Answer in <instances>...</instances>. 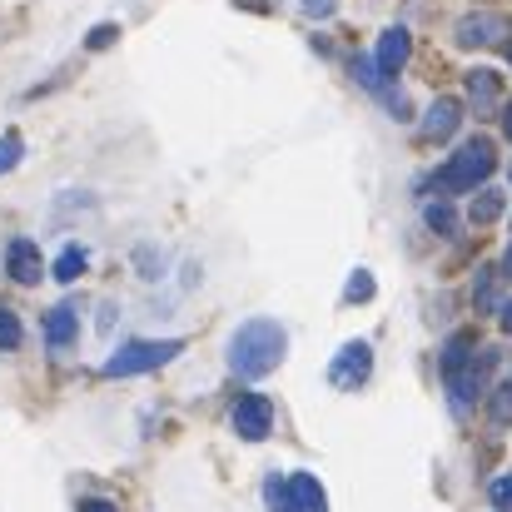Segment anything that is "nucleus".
I'll return each mask as SVG.
<instances>
[{"instance_id":"obj_1","label":"nucleus","mask_w":512,"mask_h":512,"mask_svg":"<svg viewBox=\"0 0 512 512\" xmlns=\"http://www.w3.org/2000/svg\"><path fill=\"white\" fill-rule=\"evenodd\" d=\"M284 353H289V334H284L279 319H244L229 334V353L224 358H229V373L234 378L259 383V378H269L284 363Z\"/></svg>"},{"instance_id":"obj_21","label":"nucleus","mask_w":512,"mask_h":512,"mask_svg":"<svg viewBox=\"0 0 512 512\" xmlns=\"http://www.w3.org/2000/svg\"><path fill=\"white\" fill-rule=\"evenodd\" d=\"M25 343V329H20V319L10 314V309H0V353H15Z\"/></svg>"},{"instance_id":"obj_28","label":"nucleus","mask_w":512,"mask_h":512,"mask_svg":"<svg viewBox=\"0 0 512 512\" xmlns=\"http://www.w3.org/2000/svg\"><path fill=\"white\" fill-rule=\"evenodd\" d=\"M498 319H503V329H508V334H512V299H508V304H503V309H498Z\"/></svg>"},{"instance_id":"obj_5","label":"nucleus","mask_w":512,"mask_h":512,"mask_svg":"<svg viewBox=\"0 0 512 512\" xmlns=\"http://www.w3.org/2000/svg\"><path fill=\"white\" fill-rule=\"evenodd\" d=\"M229 423H234V433H239L244 443H264V438L274 433V403H269L264 393H244V398L234 403Z\"/></svg>"},{"instance_id":"obj_2","label":"nucleus","mask_w":512,"mask_h":512,"mask_svg":"<svg viewBox=\"0 0 512 512\" xmlns=\"http://www.w3.org/2000/svg\"><path fill=\"white\" fill-rule=\"evenodd\" d=\"M184 353V339H130L120 343L110 358H105V378H135V373H155Z\"/></svg>"},{"instance_id":"obj_6","label":"nucleus","mask_w":512,"mask_h":512,"mask_svg":"<svg viewBox=\"0 0 512 512\" xmlns=\"http://www.w3.org/2000/svg\"><path fill=\"white\" fill-rule=\"evenodd\" d=\"M368 373H373V348L363 339H348L334 353V363H329V383L334 388H358V383H368Z\"/></svg>"},{"instance_id":"obj_4","label":"nucleus","mask_w":512,"mask_h":512,"mask_svg":"<svg viewBox=\"0 0 512 512\" xmlns=\"http://www.w3.org/2000/svg\"><path fill=\"white\" fill-rule=\"evenodd\" d=\"M488 363H493V348H478L468 363H458L453 373H443V383H448V398H453V408L458 413H468L478 398H483V383H488Z\"/></svg>"},{"instance_id":"obj_20","label":"nucleus","mask_w":512,"mask_h":512,"mask_svg":"<svg viewBox=\"0 0 512 512\" xmlns=\"http://www.w3.org/2000/svg\"><path fill=\"white\" fill-rule=\"evenodd\" d=\"M473 304H478V314L498 309V294H493V269H478V279H473Z\"/></svg>"},{"instance_id":"obj_12","label":"nucleus","mask_w":512,"mask_h":512,"mask_svg":"<svg viewBox=\"0 0 512 512\" xmlns=\"http://www.w3.org/2000/svg\"><path fill=\"white\" fill-rule=\"evenodd\" d=\"M80 334V314H75V304H55L50 314H45V343H50V353H65L70 343Z\"/></svg>"},{"instance_id":"obj_8","label":"nucleus","mask_w":512,"mask_h":512,"mask_svg":"<svg viewBox=\"0 0 512 512\" xmlns=\"http://www.w3.org/2000/svg\"><path fill=\"white\" fill-rule=\"evenodd\" d=\"M408 50H413V35H408L403 25H388V30L378 35V50H373L378 75H383V80H398V70L408 65Z\"/></svg>"},{"instance_id":"obj_26","label":"nucleus","mask_w":512,"mask_h":512,"mask_svg":"<svg viewBox=\"0 0 512 512\" xmlns=\"http://www.w3.org/2000/svg\"><path fill=\"white\" fill-rule=\"evenodd\" d=\"M304 15H314V20H329V15H334V0H304Z\"/></svg>"},{"instance_id":"obj_11","label":"nucleus","mask_w":512,"mask_h":512,"mask_svg":"<svg viewBox=\"0 0 512 512\" xmlns=\"http://www.w3.org/2000/svg\"><path fill=\"white\" fill-rule=\"evenodd\" d=\"M503 35H508V20H503L498 10H478V15H463V20H458V40H463L468 50H473V45L483 50V45H493V40H503Z\"/></svg>"},{"instance_id":"obj_25","label":"nucleus","mask_w":512,"mask_h":512,"mask_svg":"<svg viewBox=\"0 0 512 512\" xmlns=\"http://www.w3.org/2000/svg\"><path fill=\"white\" fill-rule=\"evenodd\" d=\"M115 40H120V30H115V25H100V30H90V35H85V45H90V50H105V45H115Z\"/></svg>"},{"instance_id":"obj_27","label":"nucleus","mask_w":512,"mask_h":512,"mask_svg":"<svg viewBox=\"0 0 512 512\" xmlns=\"http://www.w3.org/2000/svg\"><path fill=\"white\" fill-rule=\"evenodd\" d=\"M75 512H120V508H115V503H105V498H85Z\"/></svg>"},{"instance_id":"obj_23","label":"nucleus","mask_w":512,"mask_h":512,"mask_svg":"<svg viewBox=\"0 0 512 512\" xmlns=\"http://www.w3.org/2000/svg\"><path fill=\"white\" fill-rule=\"evenodd\" d=\"M488 503L498 512H512V468L508 473H498L493 483H488Z\"/></svg>"},{"instance_id":"obj_24","label":"nucleus","mask_w":512,"mask_h":512,"mask_svg":"<svg viewBox=\"0 0 512 512\" xmlns=\"http://www.w3.org/2000/svg\"><path fill=\"white\" fill-rule=\"evenodd\" d=\"M493 423H498V428H508L512 423V383L493 393Z\"/></svg>"},{"instance_id":"obj_29","label":"nucleus","mask_w":512,"mask_h":512,"mask_svg":"<svg viewBox=\"0 0 512 512\" xmlns=\"http://www.w3.org/2000/svg\"><path fill=\"white\" fill-rule=\"evenodd\" d=\"M503 135L512 140V100H508V110H503Z\"/></svg>"},{"instance_id":"obj_7","label":"nucleus","mask_w":512,"mask_h":512,"mask_svg":"<svg viewBox=\"0 0 512 512\" xmlns=\"http://www.w3.org/2000/svg\"><path fill=\"white\" fill-rule=\"evenodd\" d=\"M348 70H353V80H358V85H363V90H368V95H373V100L388 110V115H398V120L408 115L403 95H393V80H383V75H378V65H373L368 55H353V65H348Z\"/></svg>"},{"instance_id":"obj_10","label":"nucleus","mask_w":512,"mask_h":512,"mask_svg":"<svg viewBox=\"0 0 512 512\" xmlns=\"http://www.w3.org/2000/svg\"><path fill=\"white\" fill-rule=\"evenodd\" d=\"M5 274L15 279V284H40L45 279V259H40V249L30 244V239H10L5 244Z\"/></svg>"},{"instance_id":"obj_14","label":"nucleus","mask_w":512,"mask_h":512,"mask_svg":"<svg viewBox=\"0 0 512 512\" xmlns=\"http://www.w3.org/2000/svg\"><path fill=\"white\" fill-rule=\"evenodd\" d=\"M468 95H473L478 120L493 115V105H498V75H493V70H473V75H468Z\"/></svg>"},{"instance_id":"obj_16","label":"nucleus","mask_w":512,"mask_h":512,"mask_svg":"<svg viewBox=\"0 0 512 512\" xmlns=\"http://www.w3.org/2000/svg\"><path fill=\"white\" fill-rule=\"evenodd\" d=\"M264 503H269V512H299L294 508V493H289V478H264Z\"/></svg>"},{"instance_id":"obj_9","label":"nucleus","mask_w":512,"mask_h":512,"mask_svg":"<svg viewBox=\"0 0 512 512\" xmlns=\"http://www.w3.org/2000/svg\"><path fill=\"white\" fill-rule=\"evenodd\" d=\"M458 125H463V105H458L453 95H438V100L423 110V130H418V135H423L428 145H438V140H453Z\"/></svg>"},{"instance_id":"obj_32","label":"nucleus","mask_w":512,"mask_h":512,"mask_svg":"<svg viewBox=\"0 0 512 512\" xmlns=\"http://www.w3.org/2000/svg\"><path fill=\"white\" fill-rule=\"evenodd\" d=\"M508 179H512V170H508Z\"/></svg>"},{"instance_id":"obj_15","label":"nucleus","mask_w":512,"mask_h":512,"mask_svg":"<svg viewBox=\"0 0 512 512\" xmlns=\"http://www.w3.org/2000/svg\"><path fill=\"white\" fill-rule=\"evenodd\" d=\"M85 264H90V249H85V244H65L60 259L50 264V274H55L60 284H75V279L85 274Z\"/></svg>"},{"instance_id":"obj_13","label":"nucleus","mask_w":512,"mask_h":512,"mask_svg":"<svg viewBox=\"0 0 512 512\" xmlns=\"http://www.w3.org/2000/svg\"><path fill=\"white\" fill-rule=\"evenodd\" d=\"M289 493H294V508L299 512H329L324 483H319L314 473H294V478H289Z\"/></svg>"},{"instance_id":"obj_18","label":"nucleus","mask_w":512,"mask_h":512,"mask_svg":"<svg viewBox=\"0 0 512 512\" xmlns=\"http://www.w3.org/2000/svg\"><path fill=\"white\" fill-rule=\"evenodd\" d=\"M20 160H25V140H20L15 130H5V135H0V174H10Z\"/></svg>"},{"instance_id":"obj_17","label":"nucleus","mask_w":512,"mask_h":512,"mask_svg":"<svg viewBox=\"0 0 512 512\" xmlns=\"http://www.w3.org/2000/svg\"><path fill=\"white\" fill-rule=\"evenodd\" d=\"M468 214H473V224H493V219L503 214V194H493V189H483V194L473 199V209H468Z\"/></svg>"},{"instance_id":"obj_19","label":"nucleus","mask_w":512,"mask_h":512,"mask_svg":"<svg viewBox=\"0 0 512 512\" xmlns=\"http://www.w3.org/2000/svg\"><path fill=\"white\" fill-rule=\"evenodd\" d=\"M343 299H348V304H368V299H373V274H368V269H353Z\"/></svg>"},{"instance_id":"obj_22","label":"nucleus","mask_w":512,"mask_h":512,"mask_svg":"<svg viewBox=\"0 0 512 512\" xmlns=\"http://www.w3.org/2000/svg\"><path fill=\"white\" fill-rule=\"evenodd\" d=\"M423 219H428V229H438V234H453V204L433 199V204H423Z\"/></svg>"},{"instance_id":"obj_30","label":"nucleus","mask_w":512,"mask_h":512,"mask_svg":"<svg viewBox=\"0 0 512 512\" xmlns=\"http://www.w3.org/2000/svg\"><path fill=\"white\" fill-rule=\"evenodd\" d=\"M503 274H508V279H512V244H508V249H503Z\"/></svg>"},{"instance_id":"obj_31","label":"nucleus","mask_w":512,"mask_h":512,"mask_svg":"<svg viewBox=\"0 0 512 512\" xmlns=\"http://www.w3.org/2000/svg\"><path fill=\"white\" fill-rule=\"evenodd\" d=\"M508 65H512V40H508Z\"/></svg>"},{"instance_id":"obj_3","label":"nucleus","mask_w":512,"mask_h":512,"mask_svg":"<svg viewBox=\"0 0 512 512\" xmlns=\"http://www.w3.org/2000/svg\"><path fill=\"white\" fill-rule=\"evenodd\" d=\"M493 170H498V150H493L488 140H468V145L453 150V160L443 165V174H438L433 184L448 189V194H458V189H478V184H488V174Z\"/></svg>"}]
</instances>
